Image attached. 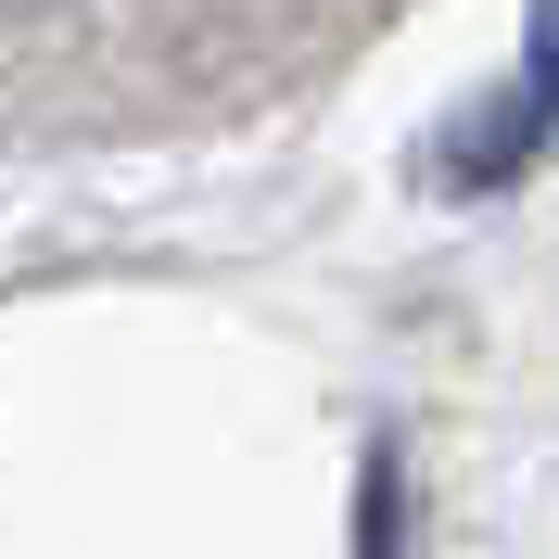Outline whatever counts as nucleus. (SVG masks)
<instances>
[{
  "mask_svg": "<svg viewBox=\"0 0 559 559\" xmlns=\"http://www.w3.org/2000/svg\"><path fill=\"white\" fill-rule=\"evenodd\" d=\"M547 140H559V0H534V26H522V90H509V115H484V128L457 140V191L522 178V153H547Z\"/></svg>",
  "mask_w": 559,
  "mask_h": 559,
  "instance_id": "f257e3e1",
  "label": "nucleus"
}]
</instances>
